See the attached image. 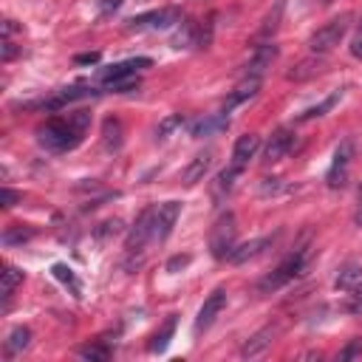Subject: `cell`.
<instances>
[{
	"label": "cell",
	"instance_id": "1",
	"mask_svg": "<svg viewBox=\"0 0 362 362\" xmlns=\"http://www.w3.org/2000/svg\"><path fill=\"white\" fill-rule=\"evenodd\" d=\"M88 127H90V113L88 110H76V113H68V116H54L45 124L37 127V141H40V147H45L51 153H68L82 141Z\"/></svg>",
	"mask_w": 362,
	"mask_h": 362
},
{
	"label": "cell",
	"instance_id": "2",
	"mask_svg": "<svg viewBox=\"0 0 362 362\" xmlns=\"http://www.w3.org/2000/svg\"><path fill=\"white\" fill-rule=\"evenodd\" d=\"M305 260H308V249H294V252H291V255H288L272 274H266V277L257 283V291H260V294H272V291L283 288L286 283H291L294 277L303 274Z\"/></svg>",
	"mask_w": 362,
	"mask_h": 362
},
{
	"label": "cell",
	"instance_id": "3",
	"mask_svg": "<svg viewBox=\"0 0 362 362\" xmlns=\"http://www.w3.org/2000/svg\"><path fill=\"white\" fill-rule=\"evenodd\" d=\"M351 20H354V14H339V17L328 20L325 25H320V28L308 37V48H311L314 54H325V51H331V48L339 45L342 37L348 34Z\"/></svg>",
	"mask_w": 362,
	"mask_h": 362
},
{
	"label": "cell",
	"instance_id": "4",
	"mask_svg": "<svg viewBox=\"0 0 362 362\" xmlns=\"http://www.w3.org/2000/svg\"><path fill=\"white\" fill-rule=\"evenodd\" d=\"M235 238H238L235 215H232V212H223V215L215 221L212 232H209V252H212V257L226 260V257H229V252L238 246V243H235Z\"/></svg>",
	"mask_w": 362,
	"mask_h": 362
},
{
	"label": "cell",
	"instance_id": "5",
	"mask_svg": "<svg viewBox=\"0 0 362 362\" xmlns=\"http://www.w3.org/2000/svg\"><path fill=\"white\" fill-rule=\"evenodd\" d=\"M175 23H181V11L175 6H167V8H153V11L130 17L127 28L130 31H158V28H170Z\"/></svg>",
	"mask_w": 362,
	"mask_h": 362
},
{
	"label": "cell",
	"instance_id": "6",
	"mask_svg": "<svg viewBox=\"0 0 362 362\" xmlns=\"http://www.w3.org/2000/svg\"><path fill=\"white\" fill-rule=\"evenodd\" d=\"M351 161H354V139H342L337 144V150H334V161H331L328 175H325V181H328L331 189L345 187L348 173H351Z\"/></svg>",
	"mask_w": 362,
	"mask_h": 362
},
{
	"label": "cell",
	"instance_id": "7",
	"mask_svg": "<svg viewBox=\"0 0 362 362\" xmlns=\"http://www.w3.org/2000/svg\"><path fill=\"white\" fill-rule=\"evenodd\" d=\"M90 93H93V88H88V85H71V88H59V90H54L51 96H42V99H37V102H25L23 107L62 110L65 105H71V102H76V99H85V96H90Z\"/></svg>",
	"mask_w": 362,
	"mask_h": 362
},
{
	"label": "cell",
	"instance_id": "8",
	"mask_svg": "<svg viewBox=\"0 0 362 362\" xmlns=\"http://www.w3.org/2000/svg\"><path fill=\"white\" fill-rule=\"evenodd\" d=\"M153 215H156V206H147V209L136 218V223L130 226L127 240H124V249H127L130 257H133V255H141L144 246L153 240Z\"/></svg>",
	"mask_w": 362,
	"mask_h": 362
},
{
	"label": "cell",
	"instance_id": "9",
	"mask_svg": "<svg viewBox=\"0 0 362 362\" xmlns=\"http://www.w3.org/2000/svg\"><path fill=\"white\" fill-rule=\"evenodd\" d=\"M150 65H153V59H147V57L124 59V62H116V65L102 68V71H99V82H102L105 88H113L116 82H124V79L136 76V71H139V68H150Z\"/></svg>",
	"mask_w": 362,
	"mask_h": 362
},
{
	"label": "cell",
	"instance_id": "10",
	"mask_svg": "<svg viewBox=\"0 0 362 362\" xmlns=\"http://www.w3.org/2000/svg\"><path fill=\"white\" fill-rule=\"evenodd\" d=\"M178 215H181V204L178 201H167V204L156 206V215H153V240L156 243H164L170 238Z\"/></svg>",
	"mask_w": 362,
	"mask_h": 362
},
{
	"label": "cell",
	"instance_id": "11",
	"mask_svg": "<svg viewBox=\"0 0 362 362\" xmlns=\"http://www.w3.org/2000/svg\"><path fill=\"white\" fill-rule=\"evenodd\" d=\"M294 144H297V136H294L288 127L274 130V133H272V139L266 141L263 161H266V164H277V161H283V158H286V156L294 150Z\"/></svg>",
	"mask_w": 362,
	"mask_h": 362
},
{
	"label": "cell",
	"instance_id": "12",
	"mask_svg": "<svg viewBox=\"0 0 362 362\" xmlns=\"http://www.w3.org/2000/svg\"><path fill=\"white\" fill-rule=\"evenodd\" d=\"M223 305H226V291H223V288H215V291L204 300V305L198 308V317H195V334L209 331L212 322L218 320V314L223 311Z\"/></svg>",
	"mask_w": 362,
	"mask_h": 362
},
{
	"label": "cell",
	"instance_id": "13",
	"mask_svg": "<svg viewBox=\"0 0 362 362\" xmlns=\"http://www.w3.org/2000/svg\"><path fill=\"white\" fill-rule=\"evenodd\" d=\"M274 59H277V45H274V42H263V45H257V48L252 51L246 68H243V76H263V74L272 68Z\"/></svg>",
	"mask_w": 362,
	"mask_h": 362
},
{
	"label": "cell",
	"instance_id": "14",
	"mask_svg": "<svg viewBox=\"0 0 362 362\" xmlns=\"http://www.w3.org/2000/svg\"><path fill=\"white\" fill-rule=\"evenodd\" d=\"M274 243V235H266V238H255V240H246V243H238L232 252H229V263H235V266H240V263H249V260H255V257H260L269 246Z\"/></svg>",
	"mask_w": 362,
	"mask_h": 362
},
{
	"label": "cell",
	"instance_id": "15",
	"mask_svg": "<svg viewBox=\"0 0 362 362\" xmlns=\"http://www.w3.org/2000/svg\"><path fill=\"white\" fill-rule=\"evenodd\" d=\"M229 127V116L226 113H209L204 119H195L189 124V136L192 139H206V136H218Z\"/></svg>",
	"mask_w": 362,
	"mask_h": 362
},
{
	"label": "cell",
	"instance_id": "16",
	"mask_svg": "<svg viewBox=\"0 0 362 362\" xmlns=\"http://www.w3.org/2000/svg\"><path fill=\"white\" fill-rule=\"evenodd\" d=\"M212 158H215V153L212 150H204V153H198L184 170H181V184L184 187H192V184H198V181H204V175L209 173V167H212Z\"/></svg>",
	"mask_w": 362,
	"mask_h": 362
},
{
	"label": "cell",
	"instance_id": "17",
	"mask_svg": "<svg viewBox=\"0 0 362 362\" xmlns=\"http://www.w3.org/2000/svg\"><path fill=\"white\" fill-rule=\"evenodd\" d=\"M280 334V328L277 325H266V328H260L257 334H252L246 342H243V348H240V356L243 359H252V356H260L272 342H274V337Z\"/></svg>",
	"mask_w": 362,
	"mask_h": 362
},
{
	"label": "cell",
	"instance_id": "18",
	"mask_svg": "<svg viewBox=\"0 0 362 362\" xmlns=\"http://www.w3.org/2000/svg\"><path fill=\"white\" fill-rule=\"evenodd\" d=\"M260 90V76H243V82L223 99V110L221 113H232L238 105H243V102H249L255 93Z\"/></svg>",
	"mask_w": 362,
	"mask_h": 362
},
{
	"label": "cell",
	"instance_id": "19",
	"mask_svg": "<svg viewBox=\"0 0 362 362\" xmlns=\"http://www.w3.org/2000/svg\"><path fill=\"white\" fill-rule=\"evenodd\" d=\"M257 147H260V139H257L255 133H246V136H240V139L235 141V147H232V167H238V170H246V164L255 158Z\"/></svg>",
	"mask_w": 362,
	"mask_h": 362
},
{
	"label": "cell",
	"instance_id": "20",
	"mask_svg": "<svg viewBox=\"0 0 362 362\" xmlns=\"http://www.w3.org/2000/svg\"><path fill=\"white\" fill-rule=\"evenodd\" d=\"M322 65H325V59H322L320 54H314V57H308V59L297 62V65H294V68L288 71V79H294V82L311 79V76H317V74L322 71Z\"/></svg>",
	"mask_w": 362,
	"mask_h": 362
},
{
	"label": "cell",
	"instance_id": "21",
	"mask_svg": "<svg viewBox=\"0 0 362 362\" xmlns=\"http://www.w3.org/2000/svg\"><path fill=\"white\" fill-rule=\"evenodd\" d=\"M243 170H238V167H226V170H221L218 175H215V181H212V195L215 198H223L226 192H232V187H235V181H238V175H240Z\"/></svg>",
	"mask_w": 362,
	"mask_h": 362
},
{
	"label": "cell",
	"instance_id": "22",
	"mask_svg": "<svg viewBox=\"0 0 362 362\" xmlns=\"http://www.w3.org/2000/svg\"><path fill=\"white\" fill-rule=\"evenodd\" d=\"M102 144L105 150H119L122 147V122L107 116L105 124H102Z\"/></svg>",
	"mask_w": 362,
	"mask_h": 362
},
{
	"label": "cell",
	"instance_id": "23",
	"mask_svg": "<svg viewBox=\"0 0 362 362\" xmlns=\"http://www.w3.org/2000/svg\"><path fill=\"white\" fill-rule=\"evenodd\" d=\"M28 342H31V328H25V325L11 328L8 339H6V354H20L28 348Z\"/></svg>",
	"mask_w": 362,
	"mask_h": 362
},
{
	"label": "cell",
	"instance_id": "24",
	"mask_svg": "<svg viewBox=\"0 0 362 362\" xmlns=\"http://www.w3.org/2000/svg\"><path fill=\"white\" fill-rule=\"evenodd\" d=\"M342 99V90H334L331 96H325L320 105H314V107H308V110H303L300 116H297V122H311V119H317V116H325L337 102Z\"/></svg>",
	"mask_w": 362,
	"mask_h": 362
},
{
	"label": "cell",
	"instance_id": "25",
	"mask_svg": "<svg viewBox=\"0 0 362 362\" xmlns=\"http://www.w3.org/2000/svg\"><path fill=\"white\" fill-rule=\"evenodd\" d=\"M173 334H175V317H167V322L153 334V339H150V351H153V354H161V351L170 345Z\"/></svg>",
	"mask_w": 362,
	"mask_h": 362
},
{
	"label": "cell",
	"instance_id": "26",
	"mask_svg": "<svg viewBox=\"0 0 362 362\" xmlns=\"http://www.w3.org/2000/svg\"><path fill=\"white\" fill-rule=\"evenodd\" d=\"M334 283H337V288H354V286H359L362 283V266H356V263L342 266Z\"/></svg>",
	"mask_w": 362,
	"mask_h": 362
},
{
	"label": "cell",
	"instance_id": "27",
	"mask_svg": "<svg viewBox=\"0 0 362 362\" xmlns=\"http://www.w3.org/2000/svg\"><path fill=\"white\" fill-rule=\"evenodd\" d=\"M37 232H34V226H25V223H17V226H8L6 232H3V243L6 246H17V243H25V240H31Z\"/></svg>",
	"mask_w": 362,
	"mask_h": 362
},
{
	"label": "cell",
	"instance_id": "28",
	"mask_svg": "<svg viewBox=\"0 0 362 362\" xmlns=\"http://www.w3.org/2000/svg\"><path fill=\"white\" fill-rule=\"evenodd\" d=\"M51 272H54V277H57V280H62L65 286H71V291H74L76 297L82 294V286H79V280H76V274H74V269H68L65 263H57V266H54Z\"/></svg>",
	"mask_w": 362,
	"mask_h": 362
},
{
	"label": "cell",
	"instance_id": "29",
	"mask_svg": "<svg viewBox=\"0 0 362 362\" xmlns=\"http://www.w3.org/2000/svg\"><path fill=\"white\" fill-rule=\"evenodd\" d=\"M79 356L82 359H90V362H105V359H110V348L102 345V342H90V345H82L79 348Z\"/></svg>",
	"mask_w": 362,
	"mask_h": 362
},
{
	"label": "cell",
	"instance_id": "30",
	"mask_svg": "<svg viewBox=\"0 0 362 362\" xmlns=\"http://www.w3.org/2000/svg\"><path fill=\"white\" fill-rule=\"evenodd\" d=\"M20 283H23V272L14 269V266H6V272H3V297L8 300Z\"/></svg>",
	"mask_w": 362,
	"mask_h": 362
},
{
	"label": "cell",
	"instance_id": "31",
	"mask_svg": "<svg viewBox=\"0 0 362 362\" xmlns=\"http://www.w3.org/2000/svg\"><path fill=\"white\" fill-rule=\"evenodd\" d=\"M178 127H184V116H167V119H161V124L156 127V139L161 141V139H167L173 130H178Z\"/></svg>",
	"mask_w": 362,
	"mask_h": 362
},
{
	"label": "cell",
	"instance_id": "32",
	"mask_svg": "<svg viewBox=\"0 0 362 362\" xmlns=\"http://www.w3.org/2000/svg\"><path fill=\"white\" fill-rule=\"evenodd\" d=\"M119 232H122V221H119V218H110V221H105V223H99V226L93 229L96 240H107V238H113V235H119Z\"/></svg>",
	"mask_w": 362,
	"mask_h": 362
},
{
	"label": "cell",
	"instance_id": "33",
	"mask_svg": "<svg viewBox=\"0 0 362 362\" xmlns=\"http://www.w3.org/2000/svg\"><path fill=\"white\" fill-rule=\"evenodd\" d=\"M359 354H362V339L356 337V339H351V342L339 351V359H342V362H348V359H356Z\"/></svg>",
	"mask_w": 362,
	"mask_h": 362
},
{
	"label": "cell",
	"instance_id": "34",
	"mask_svg": "<svg viewBox=\"0 0 362 362\" xmlns=\"http://www.w3.org/2000/svg\"><path fill=\"white\" fill-rule=\"evenodd\" d=\"M351 291H354V294H351V300L345 303V308H348L351 314H356V317H362V286H354Z\"/></svg>",
	"mask_w": 362,
	"mask_h": 362
},
{
	"label": "cell",
	"instance_id": "35",
	"mask_svg": "<svg viewBox=\"0 0 362 362\" xmlns=\"http://www.w3.org/2000/svg\"><path fill=\"white\" fill-rule=\"evenodd\" d=\"M189 255H175V257H170L167 260V272H178V269H184V266H189Z\"/></svg>",
	"mask_w": 362,
	"mask_h": 362
},
{
	"label": "cell",
	"instance_id": "36",
	"mask_svg": "<svg viewBox=\"0 0 362 362\" xmlns=\"http://www.w3.org/2000/svg\"><path fill=\"white\" fill-rule=\"evenodd\" d=\"M139 88V76H130V79H124V82H116L110 90H116V93H127V90H136Z\"/></svg>",
	"mask_w": 362,
	"mask_h": 362
},
{
	"label": "cell",
	"instance_id": "37",
	"mask_svg": "<svg viewBox=\"0 0 362 362\" xmlns=\"http://www.w3.org/2000/svg\"><path fill=\"white\" fill-rule=\"evenodd\" d=\"M23 198V192H17V189H8V187H3V206L8 209V206H14L17 201Z\"/></svg>",
	"mask_w": 362,
	"mask_h": 362
},
{
	"label": "cell",
	"instance_id": "38",
	"mask_svg": "<svg viewBox=\"0 0 362 362\" xmlns=\"http://www.w3.org/2000/svg\"><path fill=\"white\" fill-rule=\"evenodd\" d=\"M351 54H354L356 59H362V23H359V28H356V34H354V40H351Z\"/></svg>",
	"mask_w": 362,
	"mask_h": 362
},
{
	"label": "cell",
	"instance_id": "39",
	"mask_svg": "<svg viewBox=\"0 0 362 362\" xmlns=\"http://www.w3.org/2000/svg\"><path fill=\"white\" fill-rule=\"evenodd\" d=\"M354 223L362 226V181L356 187V209H354Z\"/></svg>",
	"mask_w": 362,
	"mask_h": 362
},
{
	"label": "cell",
	"instance_id": "40",
	"mask_svg": "<svg viewBox=\"0 0 362 362\" xmlns=\"http://www.w3.org/2000/svg\"><path fill=\"white\" fill-rule=\"evenodd\" d=\"M74 62H76V65H93V62H99V54H96V51H90V54H76Z\"/></svg>",
	"mask_w": 362,
	"mask_h": 362
},
{
	"label": "cell",
	"instance_id": "41",
	"mask_svg": "<svg viewBox=\"0 0 362 362\" xmlns=\"http://www.w3.org/2000/svg\"><path fill=\"white\" fill-rule=\"evenodd\" d=\"M14 54H17V48H14V42H11L8 37H6V40H3V62H8V59H11Z\"/></svg>",
	"mask_w": 362,
	"mask_h": 362
}]
</instances>
